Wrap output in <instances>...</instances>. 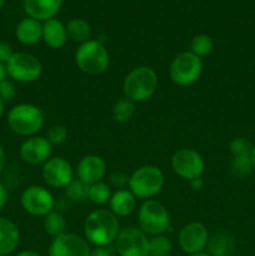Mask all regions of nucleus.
Masks as SVG:
<instances>
[{
    "mask_svg": "<svg viewBox=\"0 0 255 256\" xmlns=\"http://www.w3.org/2000/svg\"><path fill=\"white\" fill-rule=\"evenodd\" d=\"M208 248H209L208 254L212 256H229L232 252V240L225 234H216L209 239Z\"/></svg>",
    "mask_w": 255,
    "mask_h": 256,
    "instance_id": "b1692460",
    "label": "nucleus"
},
{
    "mask_svg": "<svg viewBox=\"0 0 255 256\" xmlns=\"http://www.w3.org/2000/svg\"><path fill=\"white\" fill-rule=\"evenodd\" d=\"M88 192H89V185L79 179H74L65 188V195L68 196V199L74 202H82L86 200Z\"/></svg>",
    "mask_w": 255,
    "mask_h": 256,
    "instance_id": "c85d7f7f",
    "label": "nucleus"
},
{
    "mask_svg": "<svg viewBox=\"0 0 255 256\" xmlns=\"http://www.w3.org/2000/svg\"><path fill=\"white\" fill-rule=\"evenodd\" d=\"M6 69H5V64H2V62H0V82H2V80L6 79Z\"/></svg>",
    "mask_w": 255,
    "mask_h": 256,
    "instance_id": "a19ab883",
    "label": "nucleus"
},
{
    "mask_svg": "<svg viewBox=\"0 0 255 256\" xmlns=\"http://www.w3.org/2000/svg\"><path fill=\"white\" fill-rule=\"evenodd\" d=\"M202 72V58L192 52L178 54L170 64L169 74L172 82L179 86H189L198 82Z\"/></svg>",
    "mask_w": 255,
    "mask_h": 256,
    "instance_id": "0eeeda50",
    "label": "nucleus"
},
{
    "mask_svg": "<svg viewBox=\"0 0 255 256\" xmlns=\"http://www.w3.org/2000/svg\"><path fill=\"white\" fill-rule=\"evenodd\" d=\"M190 186L194 190H202L204 188V180L202 178H198V179L190 180Z\"/></svg>",
    "mask_w": 255,
    "mask_h": 256,
    "instance_id": "4c0bfd02",
    "label": "nucleus"
},
{
    "mask_svg": "<svg viewBox=\"0 0 255 256\" xmlns=\"http://www.w3.org/2000/svg\"><path fill=\"white\" fill-rule=\"evenodd\" d=\"M109 52L98 40H88L75 52V64L88 75H100L109 68Z\"/></svg>",
    "mask_w": 255,
    "mask_h": 256,
    "instance_id": "39448f33",
    "label": "nucleus"
},
{
    "mask_svg": "<svg viewBox=\"0 0 255 256\" xmlns=\"http://www.w3.org/2000/svg\"><path fill=\"white\" fill-rule=\"evenodd\" d=\"M42 226H44L45 232L52 239L66 234V222L64 216L58 212H52L46 216H44Z\"/></svg>",
    "mask_w": 255,
    "mask_h": 256,
    "instance_id": "5701e85b",
    "label": "nucleus"
},
{
    "mask_svg": "<svg viewBox=\"0 0 255 256\" xmlns=\"http://www.w3.org/2000/svg\"><path fill=\"white\" fill-rule=\"evenodd\" d=\"M254 145L245 138H235L230 142L229 150L232 158H248L252 156Z\"/></svg>",
    "mask_w": 255,
    "mask_h": 256,
    "instance_id": "c756f323",
    "label": "nucleus"
},
{
    "mask_svg": "<svg viewBox=\"0 0 255 256\" xmlns=\"http://www.w3.org/2000/svg\"><path fill=\"white\" fill-rule=\"evenodd\" d=\"M66 32L68 38L74 42H82L90 40L92 36V28H90L89 22L84 19H79L75 18L72 19L66 25Z\"/></svg>",
    "mask_w": 255,
    "mask_h": 256,
    "instance_id": "4be33fe9",
    "label": "nucleus"
},
{
    "mask_svg": "<svg viewBox=\"0 0 255 256\" xmlns=\"http://www.w3.org/2000/svg\"><path fill=\"white\" fill-rule=\"evenodd\" d=\"M190 52L196 56L202 58L209 55L212 52V40L209 35L206 34H198L195 35L190 42Z\"/></svg>",
    "mask_w": 255,
    "mask_h": 256,
    "instance_id": "cd10ccee",
    "label": "nucleus"
},
{
    "mask_svg": "<svg viewBox=\"0 0 255 256\" xmlns=\"http://www.w3.org/2000/svg\"><path fill=\"white\" fill-rule=\"evenodd\" d=\"M252 158H232V174L238 178H245L252 172Z\"/></svg>",
    "mask_w": 255,
    "mask_h": 256,
    "instance_id": "7c9ffc66",
    "label": "nucleus"
},
{
    "mask_svg": "<svg viewBox=\"0 0 255 256\" xmlns=\"http://www.w3.org/2000/svg\"><path fill=\"white\" fill-rule=\"evenodd\" d=\"M112 198V190L109 185L105 182H99L96 184L89 185V192H88V200L95 205H104L109 202Z\"/></svg>",
    "mask_w": 255,
    "mask_h": 256,
    "instance_id": "a878e982",
    "label": "nucleus"
},
{
    "mask_svg": "<svg viewBox=\"0 0 255 256\" xmlns=\"http://www.w3.org/2000/svg\"><path fill=\"white\" fill-rule=\"evenodd\" d=\"M172 168L178 176L186 180L202 178L205 162L202 155L190 148H182L174 152L172 158Z\"/></svg>",
    "mask_w": 255,
    "mask_h": 256,
    "instance_id": "1a4fd4ad",
    "label": "nucleus"
},
{
    "mask_svg": "<svg viewBox=\"0 0 255 256\" xmlns=\"http://www.w3.org/2000/svg\"><path fill=\"white\" fill-rule=\"evenodd\" d=\"M130 192L135 198L150 200L162 192L164 186V174L155 165L140 166L129 176Z\"/></svg>",
    "mask_w": 255,
    "mask_h": 256,
    "instance_id": "20e7f679",
    "label": "nucleus"
},
{
    "mask_svg": "<svg viewBox=\"0 0 255 256\" xmlns=\"http://www.w3.org/2000/svg\"><path fill=\"white\" fill-rule=\"evenodd\" d=\"M4 102H2V99L0 98V119L2 118V115H4Z\"/></svg>",
    "mask_w": 255,
    "mask_h": 256,
    "instance_id": "79ce46f5",
    "label": "nucleus"
},
{
    "mask_svg": "<svg viewBox=\"0 0 255 256\" xmlns=\"http://www.w3.org/2000/svg\"><path fill=\"white\" fill-rule=\"evenodd\" d=\"M6 74L19 82H36L42 72V62L29 52H14L5 64Z\"/></svg>",
    "mask_w": 255,
    "mask_h": 256,
    "instance_id": "6e6552de",
    "label": "nucleus"
},
{
    "mask_svg": "<svg viewBox=\"0 0 255 256\" xmlns=\"http://www.w3.org/2000/svg\"><path fill=\"white\" fill-rule=\"evenodd\" d=\"M115 248L120 256H149L148 235L134 226L120 230L115 240Z\"/></svg>",
    "mask_w": 255,
    "mask_h": 256,
    "instance_id": "9b49d317",
    "label": "nucleus"
},
{
    "mask_svg": "<svg viewBox=\"0 0 255 256\" xmlns=\"http://www.w3.org/2000/svg\"><path fill=\"white\" fill-rule=\"evenodd\" d=\"M16 256H40L36 252H34V250H22V252H20L19 254H16Z\"/></svg>",
    "mask_w": 255,
    "mask_h": 256,
    "instance_id": "ea45409f",
    "label": "nucleus"
},
{
    "mask_svg": "<svg viewBox=\"0 0 255 256\" xmlns=\"http://www.w3.org/2000/svg\"><path fill=\"white\" fill-rule=\"evenodd\" d=\"M42 40L52 49H60L68 40L66 26L55 18L46 20L42 24Z\"/></svg>",
    "mask_w": 255,
    "mask_h": 256,
    "instance_id": "6ab92c4d",
    "label": "nucleus"
},
{
    "mask_svg": "<svg viewBox=\"0 0 255 256\" xmlns=\"http://www.w3.org/2000/svg\"><path fill=\"white\" fill-rule=\"evenodd\" d=\"M78 179L86 185L96 184L106 174V164L99 155H86L78 164Z\"/></svg>",
    "mask_w": 255,
    "mask_h": 256,
    "instance_id": "dca6fc26",
    "label": "nucleus"
},
{
    "mask_svg": "<svg viewBox=\"0 0 255 256\" xmlns=\"http://www.w3.org/2000/svg\"><path fill=\"white\" fill-rule=\"evenodd\" d=\"M46 138L52 145L62 144L68 139V129L64 125H54L49 129Z\"/></svg>",
    "mask_w": 255,
    "mask_h": 256,
    "instance_id": "2f4dec72",
    "label": "nucleus"
},
{
    "mask_svg": "<svg viewBox=\"0 0 255 256\" xmlns=\"http://www.w3.org/2000/svg\"><path fill=\"white\" fill-rule=\"evenodd\" d=\"M15 36L22 45H34L42 39V25L32 18H25L15 29Z\"/></svg>",
    "mask_w": 255,
    "mask_h": 256,
    "instance_id": "aec40b11",
    "label": "nucleus"
},
{
    "mask_svg": "<svg viewBox=\"0 0 255 256\" xmlns=\"http://www.w3.org/2000/svg\"><path fill=\"white\" fill-rule=\"evenodd\" d=\"M8 125L22 136H34L44 125V112L32 104H18L8 114Z\"/></svg>",
    "mask_w": 255,
    "mask_h": 256,
    "instance_id": "7ed1b4c3",
    "label": "nucleus"
},
{
    "mask_svg": "<svg viewBox=\"0 0 255 256\" xmlns=\"http://www.w3.org/2000/svg\"><path fill=\"white\" fill-rule=\"evenodd\" d=\"M89 244L76 234H66L52 239L49 256H90Z\"/></svg>",
    "mask_w": 255,
    "mask_h": 256,
    "instance_id": "4468645a",
    "label": "nucleus"
},
{
    "mask_svg": "<svg viewBox=\"0 0 255 256\" xmlns=\"http://www.w3.org/2000/svg\"><path fill=\"white\" fill-rule=\"evenodd\" d=\"M6 202H8V192L6 189H5L4 185L0 182V210L5 206Z\"/></svg>",
    "mask_w": 255,
    "mask_h": 256,
    "instance_id": "e433bc0d",
    "label": "nucleus"
},
{
    "mask_svg": "<svg viewBox=\"0 0 255 256\" xmlns=\"http://www.w3.org/2000/svg\"><path fill=\"white\" fill-rule=\"evenodd\" d=\"M158 88V75L152 68L142 65L130 70L122 82V92L132 102H142L152 96Z\"/></svg>",
    "mask_w": 255,
    "mask_h": 256,
    "instance_id": "f03ea898",
    "label": "nucleus"
},
{
    "mask_svg": "<svg viewBox=\"0 0 255 256\" xmlns=\"http://www.w3.org/2000/svg\"><path fill=\"white\" fill-rule=\"evenodd\" d=\"M22 206L32 216H46L54 209V196L52 192L40 185H32L22 192L20 198Z\"/></svg>",
    "mask_w": 255,
    "mask_h": 256,
    "instance_id": "9d476101",
    "label": "nucleus"
},
{
    "mask_svg": "<svg viewBox=\"0 0 255 256\" xmlns=\"http://www.w3.org/2000/svg\"><path fill=\"white\" fill-rule=\"evenodd\" d=\"M16 95V89L10 80L5 79L0 82V98L2 102H12Z\"/></svg>",
    "mask_w": 255,
    "mask_h": 256,
    "instance_id": "473e14b6",
    "label": "nucleus"
},
{
    "mask_svg": "<svg viewBox=\"0 0 255 256\" xmlns=\"http://www.w3.org/2000/svg\"><path fill=\"white\" fill-rule=\"evenodd\" d=\"M20 242V232L9 219L0 218V256H6L16 250Z\"/></svg>",
    "mask_w": 255,
    "mask_h": 256,
    "instance_id": "a211bd4d",
    "label": "nucleus"
},
{
    "mask_svg": "<svg viewBox=\"0 0 255 256\" xmlns=\"http://www.w3.org/2000/svg\"><path fill=\"white\" fill-rule=\"evenodd\" d=\"M90 256H112L110 255L109 250L106 248L102 246H95V249H92L90 252Z\"/></svg>",
    "mask_w": 255,
    "mask_h": 256,
    "instance_id": "c9c22d12",
    "label": "nucleus"
},
{
    "mask_svg": "<svg viewBox=\"0 0 255 256\" xmlns=\"http://www.w3.org/2000/svg\"><path fill=\"white\" fill-rule=\"evenodd\" d=\"M62 2V0H22V8L29 18L46 22L59 12Z\"/></svg>",
    "mask_w": 255,
    "mask_h": 256,
    "instance_id": "f3484780",
    "label": "nucleus"
},
{
    "mask_svg": "<svg viewBox=\"0 0 255 256\" xmlns=\"http://www.w3.org/2000/svg\"><path fill=\"white\" fill-rule=\"evenodd\" d=\"M5 5V0H0V9Z\"/></svg>",
    "mask_w": 255,
    "mask_h": 256,
    "instance_id": "a18cd8bd",
    "label": "nucleus"
},
{
    "mask_svg": "<svg viewBox=\"0 0 255 256\" xmlns=\"http://www.w3.org/2000/svg\"><path fill=\"white\" fill-rule=\"evenodd\" d=\"M139 229L146 235H162L170 229V215L166 208L156 200H145L138 212Z\"/></svg>",
    "mask_w": 255,
    "mask_h": 256,
    "instance_id": "423d86ee",
    "label": "nucleus"
},
{
    "mask_svg": "<svg viewBox=\"0 0 255 256\" xmlns=\"http://www.w3.org/2000/svg\"><path fill=\"white\" fill-rule=\"evenodd\" d=\"M110 212L118 218H124L132 214L136 206V198L130 190H116L109 200Z\"/></svg>",
    "mask_w": 255,
    "mask_h": 256,
    "instance_id": "412c9836",
    "label": "nucleus"
},
{
    "mask_svg": "<svg viewBox=\"0 0 255 256\" xmlns=\"http://www.w3.org/2000/svg\"><path fill=\"white\" fill-rule=\"evenodd\" d=\"M135 112V102H132V100L126 99V98H122V99L118 100L115 102L114 108H112V118H114L115 122H128L132 120V118L134 116Z\"/></svg>",
    "mask_w": 255,
    "mask_h": 256,
    "instance_id": "393cba45",
    "label": "nucleus"
},
{
    "mask_svg": "<svg viewBox=\"0 0 255 256\" xmlns=\"http://www.w3.org/2000/svg\"><path fill=\"white\" fill-rule=\"evenodd\" d=\"M252 166H254V169H255V145H254V148H252Z\"/></svg>",
    "mask_w": 255,
    "mask_h": 256,
    "instance_id": "37998d69",
    "label": "nucleus"
},
{
    "mask_svg": "<svg viewBox=\"0 0 255 256\" xmlns=\"http://www.w3.org/2000/svg\"><path fill=\"white\" fill-rule=\"evenodd\" d=\"M109 182L112 186L118 188V190L125 189V186L129 184V176L122 172H114L110 174Z\"/></svg>",
    "mask_w": 255,
    "mask_h": 256,
    "instance_id": "72a5a7b5",
    "label": "nucleus"
},
{
    "mask_svg": "<svg viewBox=\"0 0 255 256\" xmlns=\"http://www.w3.org/2000/svg\"><path fill=\"white\" fill-rule=\"evenodd\" d=\"M42 176L49 186L65 189L74 180V172L68 160L62 156H55L42 164Z\"/></svg>",
    "mask_w": 255,
    "mask_h": 256,
    "instance_id": "f8f14e48",
    "label": "nucleus"
},
{
    "mask_svg": "<svg viewBox=\"0 0 255 256\" xmlns=\"http://www.w3.org/2000/svg\"><path fill=\"white\" fill-rule=\"evenodd\" d=\"M4 166H5V152H4V148H2V144H0V174H2Z\"/></svg>",
    "mask_w": 255,
    "mask_h": 256,
    "instance_id": "58836bf2",
    "label": "nucleus"
},
{
    "mask_svg": "<svg viewBox=\"0 0 255 256\" xmlns=\"http://www.w3.org/2000/svg\"><path fill=\"white\" fill-rule=\"evenodd\" d=\"M12 54H14V52H12V45L5 42H0V62L6 64L8 60L12 56Z\"/></svg>",
    "mask_w": 255,
    "mask_h": 256,
    "instance_id": "f704fd0d",
    "label": "nucleus"
},
{
    "mask_svg": "<svg viewBox=\"0 0 255 256\" xmlns=\"http://www.w3.org/2000/svg\"><path fill=\"white\" fill-rule=\"evenodd\" d=\"M209 239L206 226L198 222H189L179 232V245L188 255L202 252L208 246Z\"/></svg>",
    "mask_w": 255,
    "mask_h": 256,
    "instance_id": "ddd939ff",
    "label": "nucleus"
},
{
    "mask_svg": "<svg viewBox=\"0 0 255 256\" xmlns=\"http://www.w3.org/2000/svg\"><path fill=\"white\" fill-rule=\"evenodd\" d=\"M188 256H212V255L208 254V252H198V254H190V255H188Z\"/></svg>",
    "mask_w": 255,
    "mask_h": 256,
    "instance_id": "c03bdc74",
    "label": "nucleus"
},
{
    "mask_svg": "<svg viewBox=\"0 0 255 256\" xmlns=\"http://www.w3.org/2000/svg\"><path fill=\"white\" fill-rule=\"evenodd\" d=\"M119 232V220L110 210H95L88 215L84 222L85 239L95 246H109L115 242Z\"/></svg>",
    "mask_w": 255,
    "mask_h": 256,
    "instance_id": "f257e3e1",
    "label": "nucleus"
},
{
    "mask_svg": "<svg viewBox=\"0 0 255 256\" xmlns=\"http://www.w3.org/2000/svg\"><path fill=\"white\" fill-rule=\"evenodd\" d=\"M172 250V242L164 235H156L149 239V256H169Z\"/></svg>",
    "mask_w": 255,
    "mask_h": 256,
    "instance_id": "bb28decb",
    "label": "nucleus"
},
{
    "mask_svg": "<svg viewBox=\"0 0 255 256\" xmlns=\"http://www.w3.org/2000/svg\"><path fill=\"white\" fill-rule=\"evenodd\" d=\"M52 145L45 136H30L20 145L19 154L22 162L32 165L44 164L50 159Z\"/></svg>",
    "mask_w": 255,
    "mask_h": 256,
    "instance_id": "2eb2a0df",
    "label": "nucleus"
}]
</instances>
